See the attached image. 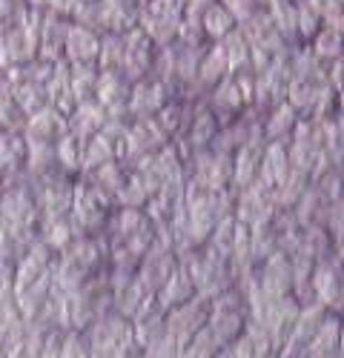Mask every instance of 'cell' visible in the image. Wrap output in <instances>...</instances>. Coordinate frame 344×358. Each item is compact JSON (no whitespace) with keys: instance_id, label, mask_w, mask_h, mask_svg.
<instances>
[{"instance_id":"6da1fadb","label":"cell","mask_w":344,"mask_h":358,"mask_svg":"<svg viewBox=\"0 0 344 358\" xmlns=\"http://www.w3.org/2000/svg\"><path fill=\"white\" fill-rule=\"evenodd\" d=\"M233 12H229L227 6H218V3H210V9H207V15H204V32L210 35V38H221V35H227L229 29H233Z\"/></svg>"},{"instance_id":"7a4b0ae2","label":"cell","mask_w":344,"mask_h":358,"mask_svg":"<svg viewBox=\"0 0 344 358\" xmlns=\"http://www.w3.org/2000/svg\"><path fill=\"white\" fill-rule=\"evenodd\" d=\"M86 49H89V55H95L98 52V43H95V38L86 32V29H75V32L69 35V52L78 57V55H83Z\"/></svg>"},{"instance_id":"3957f363","label":"cell","mask_w":344,"mask_h":358,"mask_svg":"<svg viewBox=\"0 0 344 358\" xmlns=\"http://www.w3.org/2000/svg\"><path fill=\"white\" fill-rule=\"evenodd\" d=\"M315 55H338V32H324L319 38V46H315Z\"/></svg>"}]
</instances>
